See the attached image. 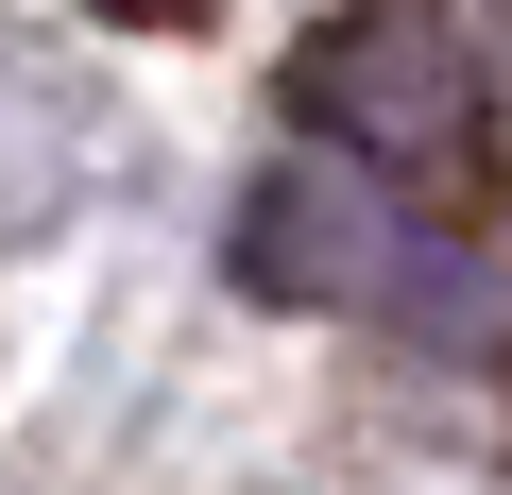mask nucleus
<instances>
[{
    "mask_svg": "<svg viewBox=\"0 0 512 495\" xmlns=\"http://www.w3.org/2000/svg\"><path fill=\"white\" fill-rule=\"evenodd\" d=\"M239 274L291 308H376V325H478V274L393 205V171H274L239 222Z\"/></svg>",
    "mask_w": 512,
    "mask_h": 495,
    "instance_id": "1",
    "label": "nucleus"
}]
</instances>
